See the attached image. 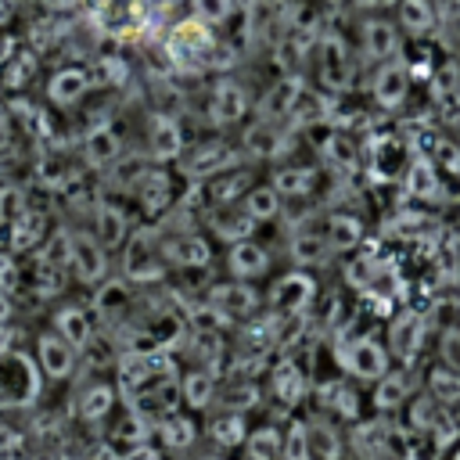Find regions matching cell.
I'll return each mask as SVG.
<instances>
[{
    "label": "cell",
    "instance_id": "cell-31",
    "mask_svg": "<svg viewBox=\"0 0 460 460\" xmlns=\"http://www.w3.org/2000/svg\"><path fill=\"white\" fill-rule=\"evenodd\" d=\"M395 14H399L395 25L406 36H428V32H435V22H438L435 0H399L395 4Z\"/></svg>",
    "mask_w": 460,
    "mask_h": 460
},
{
    "label": "cell",
    "instance_id": "cell-13",
    "mask_svg": "<svg viewBox=\"0 0 460 460\" xmlns=\"http://www.w3.org/2000/svg\"><path fill=\"white\" fill-rule=\"evenodd\" d=\"M248 115V90L237 79H219L208 93V119L216 126H234Z\"/></svg>",
    "mask_w": 460,
    "mask_h": 460
},
{
    "label": "cell",
    "instance_id": "cell-4",
    "mask_svg": "<svg viewBox=\"0 0 460 460\" xmlns=\"http://www.w3.org/2000/svg\"><path fill=\"white\" fill-rule=\"evenodd\" d=\"M410 86H413V68H410V61L399 54V58L381 61V65L374 68L370 97H374V104H377L381 111H395V108L406 104Z\"/></svg>",
    "mask_w": 460,
    "mask_h": 460
},
{
    "label": "cell",
    "instance_id": "cell-14",
    "mask_svg": "<svg viewBox=\"0 0 460 460\" xmlns=\"http://www.w3.org/2000/svg\"><path fill=\"white\" fill-rule=\"evenodd\" d=\"M413 155H410V144L402 137H377L370 144V172L377 180H402L406 169H410Z\"/></svg>",
    "mask_w": 460,
    "mask_h": 460
},
{
    "label": "cell",
    "instance_id": "cell-50",
    "mask_svg": "<svg viewBox=\"0 0 460 460\" xmlns=\"http://www.w3.org/2000/svg\"><path fill=\"white\" fill-rule=\"evenodd\" d=\"M323 158H327V162H334L338 169H352V165H356V147H352V140H349V137L331 133V137H327V144H323Z\"/></svg>",
    "mask_w": 460,
    "mask_h": 460
},
{
    "label": "cell",
    "instance_id": "cell-38",
    "mask_svg": "<svg viewBox=\"0 0 460 460\" xmlns=\"http://www.w3.org/2000/svg\"><path fill=\"white\" fill-rule=\"evenodd\" d=\"M54 331H58L65 341H72L75 349H86V345L93 341V323H90V316H86L83 309H75V305H68V309H61V313L54 316Z\"/></svg>",
    "mask_w": 460,
    "mask_h": 460
},
{
    "label": "cell",
    "instance_id": "cell-25",
    "mask_svg": "<svg viewBox=\"0 0 460 460\" xmlns=\"http://www.w3.org/2000/svg\"><path fill=\"white\" fill-rule=\"evenodd\" d=\"M316 399L323 410H331L334 417H345V420H356L359 417V395L356 388L345 381V377H327L316 385Z\"/></svg>",
    "mask_w": 460,
    "mask_h": 460
},
{
    "label": "cell",
    "instance_id": "cell-42",
    "mask_svg": "<svg viewBox=\"0 0 460 460\" xmlns=\"http://www.w3.org/2000/svg\"><path fill=\"white\" fill-rule=\"evenodd\" d=\"M280 446H284V435L277 428H270V424L248 431V438H244L248 460H280Z\"/></svg>",
    "mask_w": 460,
    "mask_h": 460
},
{
    "label": "cell",
    "instance_id": "cell-54",
    "mask_svg": "<svg viewBox=\"0 0 460 460\" xmlns=\"http://www.w3.org/2000/svg\"><path fill=\"white\" fill-rule=\"evenodd\" d=\"M356 11H367V14H377V11H388V7H395L399 0H349Z\"/></svg>",
    "mask_w": 460,
    "mask_h": 460
},
{
    "label": "cell",
    "instance_id": "cell-46",
    "mask_svg": "<svg viewBox=\"0 0 460 460\" xmlns=\"http://www.w3.org/2000/svg\"><path fill=\"white\" fill-rule=\"evenodd\" d=\"M234 7H237L234 0H190V18L216 29V25H226L234 18Z\"/></svg>",
    "mask_w": 460,
    "mask_h": 460
},
{
    "label": "cell",
    "instance_id": "cell-9",
    "mask_svg": "<svg viewBox=\"0 0 460 460\" xmlns=\"http://www.w3.org/2000/svg\"><path fill=\"white\" fill-rule=\"evenodd\" d=\"M75 359H79V349H75L72 341H65L54 327L36 338V363H40V374H43V377H50V381L72 377Z\"/></svg>",
    "mask_w": 460,
    "mask_h": 460
},
{
    "label": "cell",
    "instance_id": "cell-8",
    "mask_svg": "<svg viewBox=\"0 0 460 460\" xmlns=\"http://www.w3.org/2000/svg\"><path fill=\"white\" fill-rule=\"evenodd\" d=\"M424 334H428V320L413 309H402L388 323V352L410 367L424 349Z\"/></svg>",
    "mask_w": 460,
    "mask_h": 460
},
{
    "label": "cell",
    "instance_id": "cell-58",
    "mask_svg": "<svg viewBox=\"0 0 460 460\" xmlns=\"http://www.w3.org/2000/svg\"><path fill=\"white\" fill-rule=\"evenodd\" d=\"M385 460H388V456H385Z\"/></svg>",
    "mask_w": 460,
    "mask_h": 460
},
{
    "label": "cell",
    "instance_id": "cell-16",
    "mask_svg": "<svg viewBox=\"0 0 460 460\" xmlns=\"http://www.w3.org/2000/svg\"><path fill=\"white\" fill-rule=\"evenodd\" d=\"M183 158V172L187 176H201V180H212L219 172H226L234 162H237V151L226 147L223 140H208V144H198L194 151L180 155Z\"/></svg>",
    "mask_w": 460,
    "mask_h": 460
},
{
    "label": "cell",
    "instance_id": "cell-52",
    "mask_svg": "<svg viewBox=\"0 0 460 460\" xmlns=\"http://www.w3.org/2000/svg\"><path fill=\"white\" fill-rule=\"evenodd\" d=\"M18 284V266L11 255H0V291H14Z\"/></svg>",
    "mask_w": 460,
    "mask_h": 460
},
{
    "label": "cell",
    "instance_id": "cell-1",
    "mask_svg": "<svg viewBox=\"0 0 460 460\" xmlns=\"http://www.w3.org/2000/svg\"><path fill=\"white\" fill-rule=\"evenodd\" d=\"M313 68H316V83L323 93H349L352 79H356V58L352 47L345 43L341 32L323 29L316 47H313Z\"/></svg>",
    "mask_w": 460,
    "mask_h": 460
},
{
    "label": "cell",
    "instance_id": "cell-51",
    "mask_svg": "<svg viewBox=\"0 0 460 460\" xmlns=\"http://www.w3.org/2000/svg\"><path fill=\"white\" fill-rule=\"evenodd\" d=\"M438 356H442V367H449V370L460 374V327L442 331V338H438Z\"/></svg>",
    "mask_w": 460,
    "mask_h": 460
},
{
    "label": "cell",
    "instance_id": "cell-23",
    "mask_svg": "<svg viewBox=\"0 0 460 460\" xmlns=\"http://www.w3.org/2000/svg\"><path fill=\"white\" fill-rule=\"evenodd\" d=\"M162 252H165V262L187 266V270H205L208 259H212L208 241L201 234H176V237L162 241Z\"/></svg>",
    "mask_w": 460,
    "mask_h": 460
},
{
    "label": "cell",
    "instance_id": "cell-2",
    "mask_svg": "<svg viewBox=\"0 0 460 460\" xmlns=\"http://www.w3.org/2000/svg\"><path fill=\"white\" fill-rule=\"evenodd\" d=\"M338 367L345 374H352L356 381H377L392 370V352L388 345H381L374 334H356V331H341L338 334Z\"/></svg>",
    "mask_w": 460,
    "mask_h": 460
},
{
    "label": "cell",
    "instance_id": "cell-36",
    "mask_svg": "<svg viewBox=\"0 0 460 460\" xmlns=\"http://www.w3.org/2000/svg\"><path fill=\"white\" fill-rule=\"evenodd\" d=\"M316 180H320V172L309 169V165H295V169L273 172V187H277L280 198H309L316 190Z\"/></svg>",
    "mask_w": 460,
    "mask_h": 460
},
{
    "label": "cell",
    "instance_id": "cell-44",
    "mask_svg": "<svg viewBox=\"0 0 460 460\" xmlns=\"http://www.w3.org/2000/svg\"><path fill=\"white\" fill-rule=\"evenodd\" d=\"M388 428L385 424H359L356 431H352V442L370 456V460H385L388 456Z\"/></svg>",
    "mask_w": 460,
    "mask_h": 460
},
{
    "label": "cell",
    "instance_id": "cell-56",
    "mask_svg": "<svg viewBox=\"0 0 460 460\" xmlns=\"http://www.w3.org/2000/svg\"><path fill=\"white\" fill-rule=\"evenodd\" d=\"M323 4H349V0H323Z\"/></svg>",
    "mask_w": 460,
    "mask_h": 460
},
{
    "label": "cell",
    "instance_id": "cell-20",
    "mask_svg": "<svg viewBox=\"0 0 460 460\" xmlns=\"http://www.w3.org/2000/svg\"><path fill=\"white\" fill-rule=\"evenodd\" d=\"M288 255L295 259L298 270H305V266H323L334 252H331V244H327L323 226H320V230H313V226H298V230L288 234Z\"/></svg>",
    "mask_w": 460,
    "mask_h": 460
},
{
    "label": "cell",
    "instance_id": "cell-35",
    "mask_svg": "<svg viewBox=\"0 0 460 460\" xmlns=\"http://www.w3.org/2000/svg\"><path fill=\"white\" fill-rule=\"evenodd\" d=\"M305 374L291 363V359H280L273 367V395L284 402V406H298V399L305 395Z\"/></svg>",
    "mask_w": 460,
    "mask_h": 460
},
{
    "label": "cell",
    "instance_id": "cell-10",
    "mask_svg": "<svg viewBox=\"0 0 460 460\" xmlns=\"http://www.w3.org/2000/svg\"><path fill=\"white\" fill-rule=\"evenodd\" d=\"M399 50H402V29L395 22H388V18H367L363 22V29H359V54L367 61L381 65V61L399 58Z\"/></svg>",
    "mask_w": 460,
    "mask_h": 460
},
{
    "label": "cell",
    "instance_id": "cell-22",
    "mask_svg": "<svg viewBox=\"0 0 460 460\" xmlns=\"http://www.w3.org/2000/svg\"><path fill=\"white\" fill-rule=\"evenodd\" d=\"M226 270L234 273V280H255L270 270V252L252 237L234 241L230 252H226Z\"/></svg>",
    "mask_w": 460,
    "mask_h": 460
},
{
    "label": "cell",
    "instance_id": "cell-30",
    "mask_svg": "<svg viewBox=\"0 0 460 460\" xmlns=\"http://www.w3.org/2000/svg\"><path fill=\"white\" fill-rule=\"evenodd\" d=\"M90 90V75L83 68H61L50 75V86H47V97L58 104V108H72L86 97Z\"/></svg>",
    "mask_w": 460,
    "mask_h": 460
},
{
    "label": "cell",
    "instance_id": "cell-24",
    "mask_svg": "<svg viewBox=\"0 0 460 460\" xmlns=\"http://www.w3.org/2000/svg\"><path fill=\"white\" fill-rule=\"evenodd\" d=\"M402 194L413 198V201H435L442 194V180H438V169L424 158V155H413L406 176H402Z\"/></svg>",
    "mask_w": 460,
    "mask_h": 460
},
{
    "label": "cell",
    "instance_id": "cell-18",
    "mask_svg": "<svg viewBox=\"0 0 460 460\" xmlns=\"http://www.w3.org/2000/svg\"><path fill=\"white\" fill-rule=\"evenodd\" d=\"M126 273L133 280H158L165 277V252L162 244H155L151 234H137L126 248Z\"/></svg>",
    "mask_w": 460,
    "mask_h": 460
},
{
    "label": "cell",
    "instance_id": "cell-40",
    "mask_svg": "<svg viewBox=\"0 0 460 460\" xmlns=\"http://www.w3.org/2000/svg\"><path fill=\"white\" fill-rule=\"evenodd\" d=\"M305 435H309L313 460H338L341 456V435L327 420H305Z\"/></svg>",
    "mask_w": 460,
    "mask_h": 460
},
{
    "label": "cell",
    "instance_id": "cell-41",
    "mask_svg": "<svg viewBox=\"0 0 460 460\" xmlns=\"http://www.w3.org/2000/svg\"><path fill=\"white\" fill-rule=\"evenodd\" d=\"M424 392L435 402H442L446 410H453V406H460V374L449 370V367H435L428 374V381H424Z\"/></svg>",
    "mask_w": 460,
    "mask_h": 460
},
{
    "label": "cell",
    "instance_id": "cell-17",
    "mask_svg": "<svg viewBox=\"0 0 460 460\" xmlns=\"http://www.w3.org/2000/svg\"><path fill=\"white\" fill-rule=\"evenodd\" d=\"M205 219H208V230H216V237H223L226 244L244 241L255 230V219L248 216L244 201H216Z\"/></svg>",
    "mask_w": 460,
    "mask_h": 460
},
{
    "label": "cell",
    "instance_id": "cell-3",
    "mask_svg": "<svg viewBox=\"0 0 460 460\" xmlns=\"http://www.w3.org/2000/svg\"><path fill=\"white\" fill-rule=\"evenodd\" d=\"M40 392V367L18 352H0V406H25Z\"/></svg>",
    "mask_w": 460,
    "mask_h": 460
},
{
    "label": "cell",
    "instance_id": "cell-49",
    "mask_svg": "<svg viewBox=\"0 0 460 460\" xmlns=\"http://www.w3.org/2000/svg\"><path fill=\"white\" fill-rule=\"evenodd\" d=\"M223 406L234 410V413H244L252 406H259V388L244 377V381H230V388L223 392Z\"/></svg>",
    "mask_w": 460,
    "mask_h": 460
},
{
    "label": "cell",
    "instance_id": "cell-34",
    "mask_svg": "<svg viewBox=\"0 0 460 460\" xmlns=\"http://www.w3.org/2000/svg\"><path fill=\"white\" fill-rule=\"evenodd\" d=\"M241 201H244V208H248V216H252L255 223H270V219H277V216H280V205H284V198L277 194L273 183H252L248 194H244Z\"/></svg>",
    "mask_w": 460,
    "mask_h": 460
},
{
    "label": "cell",
    "instance_id": "cell-39",
    "mask_svg": "<svg viewBox=\"0 0 460 460\" xmlns=\"http://www.w3.org/2000/svg\"><path fill=\"white\" fill-rule=\"evenodd\" d=\"M446 446L449 442L435 431H417V428L402 431V460H438L446 453Z\"/></svg>",
    "mask_w": 460,
    "mask_h": 460
},
{
    "label": "cell",
    "instance_id": "cell-7",
    "mask_svg": "<svg viewBox=\"0 0 460 460\" xmlns=\"http://www.w3.org/2000/svg\"><path fill=\"white\" fill-rule=\"evenodd\" d=\"M313 298H316V280L305 270H291V273L277 277L266 295L273 313H309Z\"/></svg>",
    "mask_w": 460,
    "mask_h": 460
},
{
    "label": "cell",
    "instance_id": "cell-29",
    "mask_svg": "<svg viewBox=\"0 0 460 460\" xmlns=\"http://www.w3.org/2000/svg\"><path fill=\"white\" fill-rule=\"evenodd\" d=\"M323 234H327L331 252H356L363 244V223L352 212H331L323 219Z\"/></svg>",
    "mask_w": 460,
    "mask_h": 460
},
{
    "label": "cell",
    "instance_id": "cell-55",
    "mask_svg": "<svg viewBox=\"0 0 460 460\" xmlns=\"http://www.w3.org/2000/svg\"><path fill=\"white\" fill-rule=\"evenodd\" d=\"M47 4H50V7H58V11H61V7H72V4H75V0H47Z\"/></svg>",
    "mask_w": 460,
    "mask_h": 460
},
{
    "label": "cell",
    "instance_id": "cell-48",
    "mask_svg": "<svg viewBox=\"0 0 460 460\" xmlns=\"http://www.w3.org/2000/svg\"><path fill=\"white\" fill-rule=\"evenodd\" d=\"M280 460H313L305 420H291L288 424V435H284V446H280Z\"/></svg>",
    "mask_w": 460,
    "mask_h": 460
},
{
    "label": "cell",
    "instance_id": "cell-37",
    "mask_svg": "<svg viewBox=\"0 0 460 460\" xmlns=\"http://www.w3.org/2000/svg\"><path fill=\"white\" fill-rule=\"evenodd\" d=\"M93 237H97L104 248L122 244V241H126V216H122V208L101 201L97 212H93Z\"/></svg>",
    "mask_w": 460,
    "mask_h": 460
},
{
    "label": "cell",
    "instance_id": "cell-26",
    "mask_svg": "<svg viewBox=\"0 0 460 460\" xmlns=\"http://www.w3.org/2000/svg\"><path fill=\"white\" fill-rule=\"evenodd\" d=\"M133 190L147 216H158L172 205V183H169V172H162V169H144L140 180L133 183Z\"/></svg>",
    "mask_w": 460,
    "mask_h": 460
},
{
    "label": "cell",
    "instance_id": "cell-57",
    "mask_svg": "<svg viewBox=\"0 0 460 460\" xmlns=\"http://www.w3.org/2000/svg\"><path fill=\"white\" fill-rule=\"evenodd\" d=\"M201 460H219V456H201Z\"/></svg>",
    "mask_w": 460,
    "mask_h": 460
},
{
    "label": "cell",
    "instance_id": "cell-12",
    "mask_svg": "<svg viewBox=\"0 0 460 460\" xmlns=\"http://www.w3.org/2000/svg\"><path fill=\"white\" fill-rule=\"evenodd\" d=\"M144 137H147V155H151L155 162H172V158L183 155V129H180V122H176L172 115H165V111H155V115L147 119Z\"/></svg>",
    "mask_w": 460,
    "mask_h": 460
},
{
    "label": "cell",
    "instance_id": "cell-53",
    "mask_svg": "<svg viewBox=\"0 0 460 460\" xmlns=\"http://www.w3.org/2000/svg\"><path fill=\"white\" fill-rule=\"evenodd\" d=\"M119 460H162V453L155 449V446H147V442H140V446H133V449H126Z\"/></svg>",
    "mask_w": 460,
    "mask_h": 460
},
{
    "label": "cell",
    "instance_id": "cell-27",
    "mask_svg": "<svg viewBox=\"0 0 460 460\" xmlns=\"http://www.w3.org/2000/svg\"><path fill=\"white\" fill-rule=\"evenodd\" d=\"M180 395L190 410H208L219 395V381H216V370L208 367H190L183 377H180Z\"/></svg>",
    "mask_w": 460,
    "mask_h": 460
},
{
    "label": "cell",
    "instance_id": "cell-5",
    "mask_svg": "<svg viewBox=\"0 0 460 460\" xmlns=\"http://www.w3.org/2000/svg\"><path fill=\"white\" fill-rule=\"evenodd\" d=\"M255 309H259V295L248 280H223V284H212L205 295V313L216 316L219 323L244 320Z\"/></svg>",
    "mask_w": 460,
    "mask_h": 460
},
{
    "label": "cell",
    "instance_id": "cell-15",
    "mask_svg": "<svg viewBox=\"0 0 460 460\" xmlns=\"http://www.w3.org/2000/svg\"><path fill=\"white\" fill-rule=\"evenodd\" d=\"M212 50V29L198 18H187L180 25H172L169 32V58L176 61H201Z\"/></svg>",
    "mask_w": 460,
    "mask_h": 460
},
{
    "label": "cell",
    "instance_id": "cell-45",
    "mask_svg": "<svg viewBox=\"0 0 460 460\" xmlns=\"http://www.w3.org/2000/svg\"><path fill=\"white\" fill-rule=\"evenodd\" d=\"M377 266H381V259H377V255H367V252L352 255V259L345 262V284H349V288H356V291H367V288L374 284Z\"/></svg>",
    "mask_w": 460,
    "mask_h": 460
},
{
    "label": "cell",
    "instance_id": "cell-19",
    "mask_svg": "<svg viewBox=\"0 0 460 460\" xmlns=\"http://www.w3.org/2000/svg\"><path fill=\"white\" fill-rule=\"evenodd\" d=\"M417 392V377L413 370L402 363L399 370H388L385 377L374 381V410L381 413H392V410H402Z\"/></svg>",
    "mask_w": 460,
    "mask_h": 460
},
{
    "label": "cell",
    "instance_id": "cell-47",
    "mask_svg": "<svg viewBox=\"0 0 460 460\" xmlns=\"http://www.w3.org/2000/svg\"><path fill=\"white\" fill-rule=\"evenodd\" d=\"M438 172H460V144L446 140V137H435V144L428 147L424 155Z\"/></svg>",
    "mask_w": 460,
    "mask_h": 460
},
{
    "label": "cell",
    "instance_id": "cell-28",
    "mask_svg": "<svg viewBox=\"0 0 460 460\" xmlns=\"http://www.w3.org/2000/svg\"><path fill=\"white\" fill-rule=\"evenodd\" d=\"M83 158L93 165V169H108L122 158V140L111 126H97L86 133V144H83Z\"/></svg>",
    "mask_w": 460,
    "mask_h": 460
},
{
    "label": "cell",
    "instance_id": "cell-32",
    "mask_svg": "<svg viewBox=\"0 0 460 460\" xmlns=\"http://www.w3.org/2000/svg\"><path fill=\"white\" fill-rule=\"evenodd\" d=\"M79 417L83 420H90V424H97V420H104L111 410H115V388L111 385H104V381H93V385H86L83 392H79Z\"/></svg>",
    "mask_w": 460,
    "mask_h": 460
},
{
    "label": "cell",
    "instance_id": "cell-33",
    "mask_svg": "<svg viewBox=\"0 0 460 460\" xmlns=\"http://www.w3.org/2000/svg\"><path fill=\"white\" fill-rule=\"evenodd\" d=\"M208 438L216 442V446H223V449H234V446H244V438H248V424H244V413H234V410H223V413H216L212 420H208Z\"/></svg>",
    "mask_w": 460,
    "mask_h": 460
},
{
    "label": "cell",
    "instance_id": "cell-6",
    "mask_svg": "<svg viewBox=\"0 0 460 460\" xmlns=\"http://www.w3.org/2000/svg\"><path fill=\"white\" fill-rule=\"evenodd\" d=\"M65 248H68V270L83 280V284H97L108 273V259H104V244L86 234V230H72L65 234Z\"/></svg>",
    "mask_w": 460,
    "mask_h": 460
},
{
    "label": "cell",
    "instance_id": "cell-11",
    "mask_svg": "<svg viewBox=\"0 0 460 460\" xmlns=\"http://www.w3.org/2000/svg\"><path fill=\"white\" fill-rule=\"evenodd\" d=\"M244 151L252 158H280L291 151V129L284 122H270V119H255L244 137H241Z\"/></svg>",
    "mask_w": 460,
    "mask_h": 460
},
{
    "label": "cell",
    "instance_id": "cell-43",
    "mask_svg": "<svg viewBox=\"0 0 460 460\" xmlns=\"http://www.w3.org/2000/svg\"><path fill=\"white\" fill-rule=\"evenodd\" d=\"M194 435H198L194 420L180 417L176 410H172L169 417H162V420H158V438H162L169 449H187V446L194 442Z\"/></svg>",
    "mask_w": 460,
    "mask_h": 460
},
{
    "label": "cell",
    "instance_id": "cell-21",
    "mask_svg": "<svg viewBox=\"0 0 460 460\" xmlns=\"http://www.w3.org/2000/svg\"><path fill=\"white\" fill-rule=\"evenodd\" d=\"M302 93V83L295 75H280L277 83L266 86V93L259 97V119H270V122H288L291 111H295V101Z\"/></svg>",
    "mask_w": 460,
    "mask_h": 460
}]
</instances>
